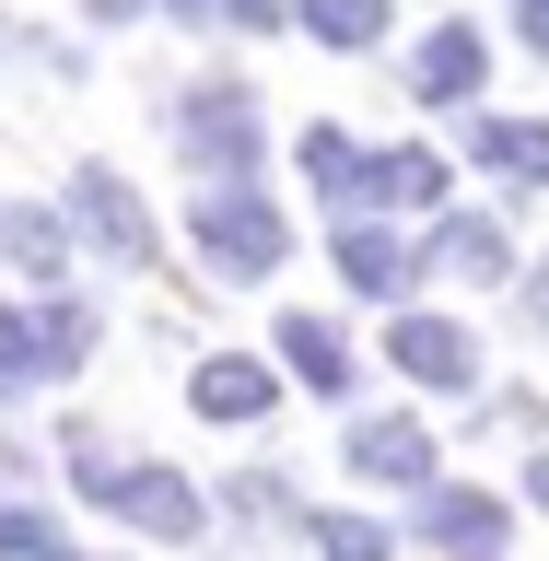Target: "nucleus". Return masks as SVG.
Wrapping results in <instances>:
<instances>
[{
  "instance_id": "1",
  "label": "nucleus",
  "mask_w": 549,
  "mask_h": 561,
  "mask_svg": "<svg viewBox=\"0 0 549 561\" xmlns=\"http://www.w3.org/2000/svg\"><path fill=\"white\" fill-rule=\"evenodd\" d=\"M199 245L222 257V270H245V280L281 270V222H270L258 199H235V187H210V199H199Z\"/></svg>"
},
{
  "instance_id": "2",
  "label": "nucleus",
  "mask_w": 549,
  "mask_h": 561,
  "mask_svg": "<svg viewBox=\"0 0 549 561\" xmlns=\"http://www.w3.org/2000/svg\"><path fill=\"white\" fill-rule=\"evenodd\" d=\"M175 129H187V152H210V164H245V140H258V117L235 105V82H210V94L187 105Z\"/></svg>"
},
{
  "instance_id": "3",
  "label": "nucleus",
  "mask_w": 549,
  "mask_h": 561,
  "mask_svg": "<svg viewBox=\"0 0 549 561\" xmlns=\"http://www.w3.org/2000/svg\"><path fill=\"white\" fill-rule=\"evenodd\" d=\"M70 210H82V222L117 245V257H152V222H140V199L117 187V175H82V187H70Z\"/></svg>"
},
{
  "instance_id": "4",
  "label": "nucleus",
  "mask_w": 549,
  "mask_h": 561,
  "mask_svg": "<svg viewBox=\"0 0 549 561\" xmlns=\"http://www.w3.org/2000/svg\"><path fill=\"white\" fill-rule=\"evenodd\" d=\"M398 363H410L421 386H468V340H456V328H433V316H421V328H398Z\"/></svg>"
},
{
  "instance_id": "5",
  "label": "nucleus",
  "mask_w": 549,
  "mask_h": 561,
  "mask_svg": "<svg viewBox=\"0 0 549 561\" xmlns=\"http://www.w3.org/2000/svg\"><path fill=\"white\" fill-rule=\"evenodd\" d=\"M351 468H375V480H421V433H410V421H375V433L351 445Z\"/></svg>"
},
{
  "instance_id": "6",
  "label": "nucleus",
  "mask_w": 549,
  "mask_h": 561,
  "mask_svg": "<svg viewBox=\"0 0 549 561\" xmlns=\"http://www.w3.org/2000/svg\"><path fill=\"white\" fill-rule=\"evenodd\" d=\"M258 398H270V375H258V363H210V375H199V410H210V421H245Z\"/></svg>"
},
{
  "instance_id": "7",
  "label": "nucleus",
  "mask_w": 549,
  "mask_h": 561,
  "mask_svg": "<svg viewBox=\"0 0 549 561\" xmlns=\"http://www.w3.org/2000/svg\"><path fill=\"white\" fill-rule=\"evenodd\" d=\"M421 82H433V94H468V82H480V35H433Z\"/></svg>"
},
{
  "instance_id": "8",
  "label": "nucleus",
  "mask_w": 549,
  "mask_h": 561,
  "mask_svg": "<svg viewBox=\"0 0 549 561\" xmlns=\"http://www.w3.org/2000/svg\"><path fill=\"white\" fill-rule=\"evenodd\" d=\"M281 351H293V363H305L316 386H340V328H316V316H293V328H281Z\"/></svg>"
},
{
  "instance_id": "9",
  "label": "nucleus",
  "mask_w": 549,
  "mask_h": 561,
  "mask_svg": "<svg viewBox=\"0 0 549 561\" xmlns=\"http://www.w3.org/2000/svg\"><path fill=\"white\" fill-rule=\"evenodd\" d=\"M340 257H351V280H363V293H398V280H410V257H398L386 234H351Z\"/></svg>"
},
{
  "instance_id": "10",
  "label": "nucleus",
  "mask_w": 549,
  "mask_h": 561,
  "mask_svg": "<svg viewBox=\"0 0 549 561\" xmlns=\"http://www.w3.org/2000/svg\"><path fill=\"white\" fill-rule=\"evenodd\" d=\"M433 538H445V550H491L503 515H491V503H433Z\"/></svg>"
},
{
  "instance_id": "11",
  "label": "nucleus",
  "mask_w": 549,
  "mask_h": 561,
  "mask_svg": "<svg viewBox=\"0 0 549 561\" xmlns=\"http://www.w3.org/2000/svg\"><path fill=\"white\" fill-rule=\"evenodd\" d=\"M0 550H12V561H70V538L47 515H0Z\"/></svg>"
},
{
  "instance_id": "12",
  "label": "nucleus",
  "mask_w": 549,
  "mask_h": 561,
  "mask_svg": "<svg viewBox=\"0 0 549 561\" xmlns=\"http://www.w3.org/2000/svg\"><path fill=\"white\" fill-rule=\"evenodd\" d=\"M491 164H515V175H549V129H480Z\"/></svg>"
},
{
  "instance_id": "13",
  "label": "nucleus",
  "mask_w": 549,
  "mask_h": 561,
  "mask_svg": "<svg viewBox=\"0 0 549 561\" xmlns=\"http://www.w3.org/2000/svg\"><path fill=\"white\" fill-rule=\"evenodd\" d=\"M0 245L35 257V270H59V222H35V210H0Z\"/></svg>"
},
{
  "instance_id": "14",
  "label": "nucleus",
  "mask_w": 549,
  "mask_h": 561,
  "mask_svg": "<svg viewBox=\"0 0 549 561\" xmlns=\"http://www.w3.org/2000/svg\"><path fill=\"white\" fill-rule=\"evenodd\" d=\"M433 187H445V175L421 164V152H386L375 164V199H433Z\"/></svg>"
},
{
  "instance_id": "15",
  "label": "nucleus",
  "mask_w": 549,
  "mask_h": 561,
  "mask_svg": "<svg viewBox=\"0 0 549 561\" xmlns=\"http://www.w3.org/2000/svg\"><path fill=\"white\" fill-rule=\"evenodd\" d=\"M0 386H35V316L0 305Z\"/></svg>"
},
{
  "instance_id": "16",
  "label": "nucleus",
  "mask_w": 549,
  "mask_h": 561,
  "mask_svg": "<svg viewBox=\"0 0 549 561\" xmlns=\"http://www.w3.org/2000/svg\"><path fill=\"white\" fill-rule=\"evenodd\" d=\"M375 24H386L375 0H316V35H340V47H363V35H375Z\"/></svg>"
},
{
  "instance_id": "17",
  "label": "nucleus",
  "mask_w": 549,
  "mask_h": 561,
  "mask_svg": "<svg viewBox=\"0 0 549 561\" xmlns=\"http://www.w3.org/2000/svg\"><path fill=\"white\" fill-rule=\"evenodd\" d=\"M316 538H328V561H386V538H375V526H351V515H328Z\"/></svg>"
},
{
  "instance_id": "18",
  "label": "nucleus",
  "mask_w": 549,
  "mask_h": 561,
  "mask_svg": "<svg viewBox=\"0 0 549 561\" xmlns=\"http://www.w3.org/2000/svg\"><path fill=\"white\" fill-rule=\"evenodd\" d=\"M94 12H105V24H129V12H140V0H94Z\"/></svg>"
},
{
  "instance_id": "19",
  "label": "nucleus",
  "mask_w": 549,
  "mask_h": 561,
  "mask_svg": "<svg viewBox=\"0 0 549 561\" xmlns=\"http://www.w3.org/2000/svg\"><path fill=\"white\" fill-rule=\"evenodd\" d=\"M526 35H538V47H549V0H538V12H526Z\"/></svg>"
}]
</instances>
